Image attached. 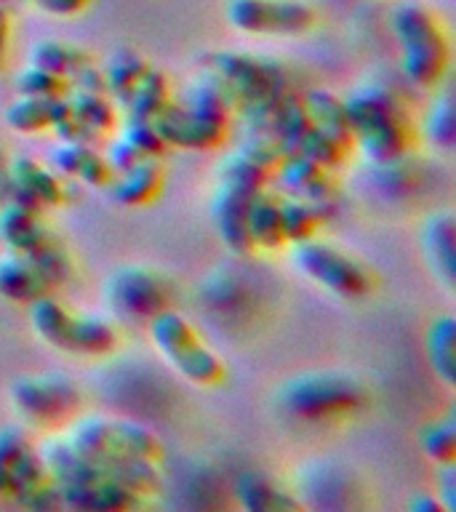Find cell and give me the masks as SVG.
Listing matches in <instances>:
<instances>
[{
    "instance_id": "obj_11",
    "label": "cell",
    "mask_w": 456,
    "mask_h": 512,
    "mask_svg": "<svg viewBox=\"0 0 456 512\" xmlns=\"http://www.w3.org/2000/svg\"><path fill=\"white\" fill-rule=\"evenodd\" d=\"M51 483L46 462L19 427L0 430V496L22 504L27 496Z\"/></svg>"
},
{
    "instance_id": "obj_10",
    "label": "cell",
    "mask_w": 456,
    "mask_h": 512,
    "mask_svg": "<svg viewBox=\"0 0 456 512\" xmlns=\"http://www.w3.org/2000/svg\"><path fill=\"white\" fill-rule=\"evenodd\" d=\"M11 400L27 422L51 424L75 411L80 403V390L70 376L32 374L19 376L11 384Z\"/></svg>"
},
{
    "instance_id": "obj_12",
    "label": "cell",
    "mask_w": 456,
    "mask_h": 512,
    "mask_svg": "<svg viewBox=\"0 0 456 512\" xmlns=\"http://www.w3.org/2000/svg\"><path fill=\"white\" fill-rule=\"evenodd\" d=\"M227 22L248 35H299L315 24V11L302 0H230Z\"/></svg>"
},
{
    "instance_id": "obj_26",
    "label": "cell",
    "mask_w": 456,
    "mask_h": 512,
    "mask_svg": "<svg viewBox=\"0 0 456 512\" xmlns=\"http://www.w3.org/2000/svg\"><path fill=\"white\" fill-rule=\"evenodd\" d=\"M30 64H38V67L54 72L59 78L72 80L80 70H86V67L94 64V56L88 54L86 48L75 46V43H64V40H40V43H35V48H32Z\"/></svg>"
},
{
    "instance_id": "obj_29",
    "label": "cell",
    "mask_w": 456,
    "mask_h": 512,
    "mask_svg": "<svg viewBox=\"0 0 456 512\" xmlns=\"http://www.w3.org/2000/svg\"><path fill=\"white\" fill-rule=\"evenodd\" d=\"M238 499L246 510L270 512V510H299L302 504L294 496L286 494L283 488L275 486L267 475L248 472L238 480Z\"/></svg>"
},
{
    "instance_id": "obj_24",
    "label": "cell",
    "mask_w": 456,
    "mask_h": 512,
    "mask_svg": "<svg viewBox=\"0 0 456 512\" xmlns=\"http://www.w3.org/2000/svg\"><path fill=\"white\" fill-rule=\"evenodd\" d=\"M304 99V107L310 112L315 128H320L323 134L331 136L334 142H339L344 150L352 147V128L350 118H347V107L339 96L328 94V91H310Z\"/></svg>"
},
{
    "instance_id": "obj_9",
    "label": "cell",
    "mask_w": 456,
    "mask_h": 512,
    "mask_svg": "<svg viewBox=\"0 0 456 512\" xmlns=\"http://www.w3.org/2000/svg\"><path fill=\"white\" fill-rule=\"evenodd\" d=\"M294 264L318 286L344 299H360L371 288V275L366 267L323 240L310 238L294 243Z\"/></svg>"
},
{
    "instance_id": "obj_33",
    "label": "cell",
    "mask_w": 456,
    "mask_h": 512,
    "mask_svg": "<svg viewBox=\"0 0 456 512\" xmlns=\"http://www.w3.org/2000/svg\"><path fill=\"white\" fill-rule=\"evenodd\" d=\"M270 171L262 166V163H256L251 155L240 150L232 152L230 158L222 163V182L232 184V187H238V190L246 192H259L267 187V179H270Z\"/></svg>"
},
{
    "instance_id": "obj_20",
    "label": "cell",
    "mask_w": 456,
    "mask_h": 512,
    "mask_svg": "<svg viewBox=\"0 0 456 512\" xmlns=\"http://www.w3.org/2000/svg\"><path fill=\"white\" fill-rule=\"evenodd\" d=\"M56 171L88 184V187H107L112 182V168L102 152H96L91 142H62L51 155Z\"/></svg>"
},
{
    "instance_id": "obj_35",
    "label": "cell",
    "mask_w": 456,
    "mask_h": 512,
    "mask_svg": "<svg viewBox=\"0 0 456 512\" xmlns=\"http://www.w3.org/2000/svg\"><path fill=\"white\" fill-rule=\"evenodd\" d=\"M424 131L430 136L432 142L440 144L451 150L456 142V118H454V99L448 94L438 96L435 102L430 104V112L424 118Z\"/></svg>"
},
{
    "instance_id": "obj_18",
    "label": "cell",
    "mask_w": 456,
    "mask_h": 512,
    "mask_svg": "<svg viewBox=\"0 0 456 512\" xmlns=\"http://www.w3.org/2000/svg\"><path fill=\"white\" fill-rule=\"evenodd\" d=\"M54 283L24 256L6 251L0 256V299H8L14 304L38 302L51 294Z\"/></svg>"
},
{
    "instance_id": "obj_19",
    "label": "cell",
    "mask_w": 456,
    "mask_h": 512,
    "mask_svg": "<svg viewBox=\"0 0 456 512\" xmlns=\"http://www.w3.org/2000/svg\"><path fill=\"white\" fill-rule=\"evenodd\" d=\"M163 182H166V171L160 166V158H144L136 166L112 176V182L107 187H110L112 200L118 206L136 208L147 206V203L158 198L160 190H163Z\"/></svg>"
},
{
    "instance_id": "obj_38",
    "label": "cell",
    "mask_w": 456,
    "mask_h": 512,
    "mask_svg": "<svg viewBox=\"0 0 456 512\" xmlns=\"http://www.w3.org/2000/svg\"><path fill=\"white\" fill-rule=\"evenodd\" d=\"M104 158H107V163H110L112 174H120V171H126V168L136 166L139 160H144L139 152L131 147V144L123 139V136H118V142L110 144V150L104 152Z\"/></svg>"
},
{
    "instance_id": "obj_21",
    "label": "cell",
    "mask_w": 456,
    "mask_h": 512,
    "mask_svg": "<svg viewBox=\"0 0 456 512\" xmlns=\"http://www.w3.org/2000/svg\"><path fill=\"white\" fill-rule=\"evenodd\" d=\"M454 235L456 219L451 211H440L430 216L422 230V246L427 254L435 278H440L443 286H454Z\"/></svg>"
},
{
    "instance_id": "obj_1",
    "label": "cell",
    "mask_w": 456,
    "mask_h": 512,
    "mask_svg": "<svg viewBox=\"0 0 456 512\" xmlns=\"http://www.w3.org/2000/svg\"><path fill=\"white\" fill-rule=\"evenodd\" d=\"M64 440L136 496H150L160 488L158 459L163 448L155 432L142 424L112 416H86L72 424Z\"/></svg>"
},
{
    "instance_id": "obj_6",
    "label": "cell",
    "mask_w": 456,
    "mask_h": 512,
    "mask_svg": "<svg viewBox=\"0 0 456 512\" xmlns=\"http://www.w3.org/2000/svg\"><path fill=\"white\" fill-rule=\"evenodd\" d=\"M150 323V336L160 355L192 384L211 387L224 379V363L211 347H208L190 320H184L179 312L163 310Z\"/></svg>"
},
{
    "instance_id": "obj_3",
    "label": "cell",
    "mask_w": 456,
    "mask_h": 512,
    "mask_svg": "<svg viewBox=\"0 0 456 512\" xmlns=\"http://www.w3.org/2000/svg\"><path fill=\"white\" fill-rule=\"evenodd\" d=\"M392 30L400 43V67L406 78L422 88L438 86L451 59L438 16L422 3L406 0L392 11Z\"/></svg>"
},
{
    "instance_id": "obj_23",
    "label": "cell",
    "mask_w": 456,
    "mask_h": 512,
    "mask_svg": "<svg viewBox=\"0 0 456 512\" xmlns=\"http://www.w3.org/2000/svg\"><path fill=\"white\" fill-rule=\"evenodd\" d=\"M8 179L30 192L43 208L62 206L64 198H67L62 179L51 168L40 166L38 160L32 158H16L8 168Z\"/></svg>"
},
{
    "instance_id": "obj_2",
    "label": "cell",
    "mask_w": 456,
    "mask_h": 512,
    "mask_svg": "<svg viewBox=\"0 0 456 512\" xmlns=\"http://www.w3.org/2000/svg\"><path fill=\"white\" fill-rule=\"evenodd\" d=\"M352 128V144L374 163L406 158L414 142V131L408 123L403 104L392 91L382 86H366L344 102Z\"/></svg>"
},
{
    "instance_id": "obj_32",
    "label": "cell",
    "mask_w": 456,
    "mask_h": 512,
    "mask_svg": "<svg viewBox=\"0 0 456 512\" xmlns=\"http://www.w3.org/2000/svg\"><path fill=\"white\" fill-rule=\"evenodd\" d=\"M320 227V211L307 200L283 198L280 200V232L286 243H302L315 238Z\"/></svg>"
},
{
    "instance_id": "obj_15",
    "label": "cell",
    "mask_w": 456,
    "mask_h": 512,
    "mask_svg": "<svg viewBox=\"0 0 456 512\" xmlns=\"http://www.w3.org/2000/svg\"><path fill=\"white\" fill-rule=\"evenodd\" d=\"M275 176L283 184V190L288 192V198L307 200L318 211L334 203L336 184L331 168L320 166L315 160L304 158V155H286L280 160Z\"/></svg>"
},
{
    "instance_id": "obj_14",
    "label": "cell",
    "mask_w": 456,
    "mask_h": 512,
    "mask_svg": "<svg viewBox=\"0 0 456 512\" xmlns=\"http://www.w3.org/2000/svg\"><path fill=\"white\" fill-rule=\"evenodd\" d=\"M168 147L182 150H214L227 134L224 120L208 118L203 112L190 110L187 104H168L160 118L152 120Z\"/></svg>"
},
{
    "instance_id": "obj_40",
    "label": "cell",
    "mask_w": 456,
    "mask_h": 512,
    "mask_svg": "<svg viewBox=\"0 0 456 512\" xmlns=\"http://www.w3.org/2000/svg\"><path fill=\"white\" fill-rule=\"evenodd\" d=\"M88 3H91V0H35V6H38L40 11H46V14L54 16L80 14Z\"/></svg>"
},
{
    "instance_id": "obj_22",
    "label": "cell",
    "mask_w": 456,
    "mask_h": 512,
    "mask_svg": "<svg viewBox=\"0 0 456 512\" xmlns=\"http://www.w3.org/2000/svg\"><path fill=\"white\" fill-rule=\"evenodd\" d=\"M70 104L67 96H19L6 110L8 126L19 134H40L54 128Z\"/></svg>"
},
{
    "instance_id": "obj_30",
    "label": "cell",
    "mask_w": 456,
    "mask_h": 512,
    "mask_svg": "<svg viewBox=\"0 0 456 512\" xmlns=\"http://www.w3.org/2000/svg\"><path fill=\"white\" fill-rule=\"evenodd\" d=\"M427 358L443 384H454V318H438L427 331Z\"/></svg>"
},
{
    "instance_id": "obj_7",
    "label": "cell",
    "mask_w": 456,
    "mask_h": 512,
    "mask_svg": "<svg viewBox=\"0 0 456 512\" xmlns=\"http://www.w3.org/2000/svg\"><path fill=\"white\" fill-rule=\"evenodd\" d=\"M0 243L8 251L30 259L54 286L70 275L67 251L40 219L38 211L16 206V203H6L0 208Z\"/></svg>"
},
{
    "instance_id": "obj_13",
    "label": "cell",
    "mask_w": 456,
    "mask_h": 512,
    "mask_svg": "<svg viewBox=\"0 0 456 512\" xmlns=\"http://www.w3.org/2000/svg\"><path fill=\"white\" fill-rule=\"evenodd\" d=\"M112 307L128 320H150L168 310L171 288L166 278L147 267H120L107 283Z\"/></svg>"
},
{
    "instance_id": "obj_16",
    "label": "cell",
    "mask_w": 456,
    "mask_h": 512,
    "mask_svg": "<svg viewBox=\"0 0 456 512\" xmlns=\"http://www.w3.org/2000/svg\"><path fill=\"white\" fill-rule=\"evenodd\" d=\"M62 507L91 512H120L131 510L139 504V496L120 486L110 475H94V478L75 480V483H56Z\"/></svg>"
},
{
    "instance_id": "obj_17",
    "label": "cell",
    "mask_w": 456,
    "mask_h": 512,
    "mask_svg": "<svg viewBox=\"0 0 456 512\" xmlns=\"http://www.w3.org/2000/svg\"><path fill=\"white\" fill-rule=\"evenodd\" d=\"M254 195L256 192L238 190V187L222 182L214 195V203H211L219 238L235 254H251L254 251V243H251V235H248V206H251Z\"/></svg>"
},
{
    "instance_id": "obj_5",
    "label": "cell",
    "mask_w": 456,
    "mask_h": 512,
    "mask_svg": "<svg viewBox=\"0 0 456 512\" xmlns=\"http://www.w3.org/2000/svg\"><path fill=\"white\" fill-rule=\"evenodd\" d=\"M30 320L35 334L56 350L107 355L118 347V331L107 320L67 310L51 294L30 304Z\"/></svg>"
},
{
    "instance_id": "obj_27",
    "label": "cell",
    "mask_w": 456,
    "mask_h": 512,
    "mask_svg": "<svg viewBox=\"0 0 456 512\" xmlns=\"http://www.w3.org/2000/svg\"><path fill=\"white\" fill-rule=\"evenodd\" d=\"M168 104H171V88H168L166 75L155 67H147L142 80L128 96V102L123 104V110L128 120H155L163 115Z\"/></svg>"
},
{
    "instance_id": "obj_8",
    "label": "cell",
    "mask_w": 456,
    "mask_h": 512,
    "mask_svg": "<svg viewBox=\"0 0 456 512\" xmlns=\"http://www.w3.org/2000/svg\"><path fill=\"white\" fill-rule=\"evenodd\" d=\"M211 70L235 96L238 107L256 102H275L291 91L286 70L272 59L240 51H219L211 56Z\"/></svg>"
},
{
    "instance_id": "obj_37",
    "label": "cell",
    "mask_w": 456,
    "mask_h": 512,
    "mask_svg": "<svg viewBox=\"0 0 456 512\" xmlns=\"http://www.w3.org/2000/svg\"><path fill=\"white\" fill-rule=\"evenodd\" d=\"M120 136H123L142 158H160V155L168 150L166 139L160 136L158 126H155L152 120H128Z\"/></svg>"
},
{
    "instance_id": "obj_31",
    "label": "cell",
    "mask_w": 456,
    "mask_h": 512,
    "mask_svg": "<svg viewBox=\"0 0 456 512\" xmlns=\"http://www.w3.org/2000/svg\"><path fill=\"white\" fill-rule=\"evenodd\" d=\"M67 102H70L72 112L78 115L80 123L86 128H91L94 134H104L115 128V120H118V112L112 107V99L107 94H96V91H70L67 94Z\"/></svg>"
},
{
    "instance_id": "obj_42",
    "label": "cell",
    "mask_w": 456,
    "mask_h": 512,
    "mask_svg": "<svg viewBox=\"0 0 456 512\" xmlns=\"http://www.w3.org/2000/svg\"><path fill=\"white\" fill-rule=\"evenodd\" d=\"M8 32H11V19H8L6 6H3V3H0V62H3V54H6Z\"/></svg>"
},
{
    "instance_id": "obj_28",
    "label": "cell",
    "mask_w": 456,
    "mask_h": 512,
    "mask_svg": "<svg viewBox=\"0 0 456 512\" xmlns=\"http://www.w3.org/2000/svg\"><path fill=\"white\" fill-rule=\"evenodd\" d=\"M150 64L144 62L142 56L134 54V51H118V54L110 56V62L104 64V91L110 96L112 102L123 107L128 102V96L136 88V83L142 80V75L147 72Z\"/></svg>"
},
{
    "instance_id": "obj_36",
    "label": "cell",
    "mask_w": 456,
    "mask_h": 512,
    "mask_svg": "<svg viewBox=\"0 0 456 512\" xmlns=\"http://www.w3.org/2000/svg\"><path fill=\"white\" fill-rule=\"evenodd\" d=\"M16 88L24 96H67L70 94V80L59 78L38 64H27L16 78Z\"/></svg>"
},
{
    "instance_id": "obj_39",
    "label": "cell",
    "mask_w": 456,
    "mask_h": 512,
    "mask_svg": "<svg viewBox=\"0 0 456 512\" xmlns=\"http://www.w3.org/2000/svg\"><path fill=\"white\" fill-rule=\"evenodd\" d=\"M440 494L438 499L443 502L446 510H456V464H440V478H438Z\"/></svg>"
},
{
    "instance_id": "obj_4",
    "label": "cell",
    "mask_w": 456,
    "mask_h": 512,
    "mask_svg": "<svg viewBox=\"0 0 456 512\" xmlns=\"http://www.w3.org/2000/svg\"><path fill=\"white\" fill-rule=\"evenodd\" d=\"M366 400L368 392L363 382L342 371H307L280 387L283 408L307 422L350 414L358 411Z\"/></svg>"
},
{
    "instance_id": "obj_34",
    "label": "cell",
    "mask_w": 456,
    "mask_h": 512,
    "mask_svg": "<svg viewBox=\"0 0 456 512\" xmlns=\"http://www.w3.org/2000/svg\"><path fill=\"white\" fill-rule=\"evenodd\" d=\"M422 451L435 464L456 462V422L454 416H446L440 422L430 424L422 432Z\"/></svg>"
},
{
    "instance_id": "obj_41",
    "label": "cell",
    "mask_w": 456,
    "mask_h": 512,
    "mask_svg": "<svg viewBox=\"0 0 456 512\" xmlns=\"http://www.w3.org/2000/svg\"><path fill=\"white\" fill-rule=\"evenodd\" d=\"M411 510L414 512H446V507H443V502H440L438 496L422 494V496H416V499H411Z\"/></svg>"
},
{
    "instance_id": "obj_25",
    "label": "cell",
    "mask_w": 456,
    "mask_h": 512,
    "mask_svg": "<svg viewBox=\"0 0 456 512\" xmlns=\"http://www.w3.org/2000/svg\"><path fill=\"white\" fill-rule=\"evenodd\" d=\"M280 195L275 192L259 190L251 198V206H248V235H251V243L254 248H280L286 240H283V232H280Z\"/></svg>"
}]
</instances>
